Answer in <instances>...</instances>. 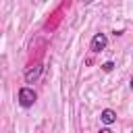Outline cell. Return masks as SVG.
<instances>
[{
    "label": "cell",
    "instance_id": "cell-1",
    "mask_svg": "<svg viewBox=\"0 0 133 133\" xmlns=\"http://www.w3.org/2000/svg\"><path fill=\"white\" fill-rule=\"evenodd\" d=\"M17 100H19V106L21 108H31L35 104V100H37V94L33 91V87H21Z\"/></svg>",
    "mask_w": 133,
    "mask_h": 133
},
{
    "label": "cell",
    "instance_id": "cell-2",
    "mask_svg": "<svg viewBox=\"0 0 133 133\" xmlns=\"http://www.w3.org/2000/svg\"><path fill=\"white\" fill-rule=\"evenodd\" d=\"M42 71H44L42 62H33V64H29V66L25 69V83H35V81L42 77Z\"/></svg>",
    "mask_w": 133,
    "mask_h": 133
},
{
    "label": "cell",
    "instance_id": "cell-3",
    "mask_svg": "<svg viewBox=\"0 0 133 133\" xmlns=\"http://www.w3.org/2000/svg\"><path fill=\"white\" fill-rule=\"evenodd\" d=\"M106 46H108V37H106V33H96V35L91 37V42H89V50H91L94 54L106 50Z\"/></svg>",
    "mask_w": 133,
    "mask_h": 133
},
{
    "label": "cell",
    "instance_id": "cell-4",
    "mask_svg": "<svg viewBox=\"0 0 133 133\" xmlns=\"http://www.w3.org/2000/svg\"><path fill=\"white\" fill-rule=\"evenodd\" d=\"M100 121H102L104 125H112V123L116 121V112H114V110H110V108H104V110H102V114H100Z\"/></svg>",
    "mask_w": 133,
    "mask_h": 133
},
{
    "label": "cell",
    "instance_id": "cell-5",
    "mask_svg": "<svg viewBox=\"0 0 133 133\" xmlns=\"http://www.w3.org/2000/svg\"><path fill=\"white\" fill-rule=\"evenodd\" d=\"M102 71H104V73H110V71H114V62H112V60H106V62L102 64Z\"/></svg>",
    "mask_w": 133,
    "mask_h": 133
},
{
    "label": "cell",
    "instance_id": "cell-6",
    "mask_svg": "<svg viewBox=\"0 0 133 133\" xmlns=\"http://www.w3.org/2000/svg\"><path fill=\"white\" fill-rule=\"evenodd\" d=\"M98 133H112V131H110V129H108V127H104V129H100V131H98Z\"/></svg>",
    "mask_w": 133,
    "mask_h": 133
}]
</instances>
